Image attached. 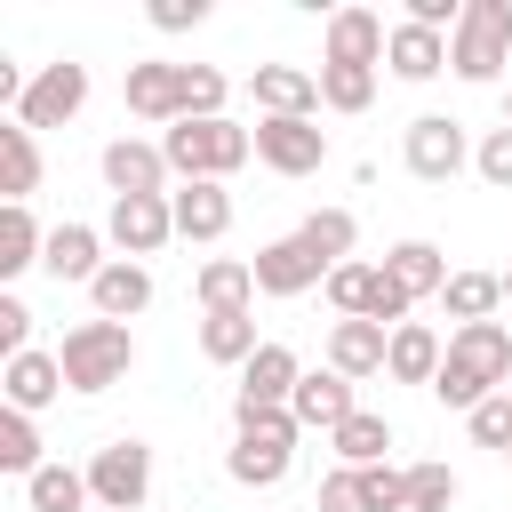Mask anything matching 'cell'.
Here are the masks:
<instances>
[{"mask_svg":"<svg viewBox=\"0 0 512 512\" xmlns=\"http://www.w3.org/2000/svg\"><path fill=\"white\" fill-rule=\"evenodd\" d=\"M80 104H88V64H72V56L64 64H40L32 88H24V104H16V128H32V136L40 128H64Z\"/></svg>","mask_w":512,"mask_h":512,"instance_id":"ba28073f","label":"cell"},{"mask_svg":"<svg viewBox=\"0 0 512 512\" xmlns=\"http://www.w3.org/2000/svg\"><path fill=\"white\" fill-rule=\"evenodd\" d=\"M296 240L336 272V264H352V240H360V224H352V208H312L304 224H296Z\"/></svg>","mask_w":512,"mask_h":512,"instance_id":"1f68e13d","label":"cell"},{"mask_svg":"<svg viewBox=\"0 0 512 512\" xmlns=\"http://www.w3.org/2000/svg\"><path fill=\"white\" fill-rule=\"evenodd\" d=\"M40 248H48V232L32 224V208H0V280L32 272V264H40Z\"/></svg>","mask_w":512,"mask_h":512,"instance_id":"d6a6232c","label":"cell"},{"mask_svg":"<svg viewBox=\"0 0 512 512\" xmlns=\"http://www.w3.org/2000/svg\"><path fill=\"white\" fill-rule=\"evenodd\" d=\"M192 296H200V312H248L256 304V264L248 256H216V264H200Z\"/></svg>","mask_w":512,"mask_h":512,"instance_id":"603a6c76","label":"cell"},{"mask_svg":"<svg viewBox=\"0 0 512 512\" xmlns=\"http://www.w3.org/2000/svg\"><path fill=\"white\" fill-rule=\"evenodd\" d=\"M144 16H152V32H192V24H208V0H152Z\"/></svg>","mask_w":512,"mask_h":512,"instance_id":"7bdbcfd3","label":"cell"},{"mask_svg":"<svg viewBox=\"0 0 512 512\" xmlns=\"http://www.w3.org/2000/svg\"><path fill=\"white\" fill-rule=\"evenodd\" d=\"M200 352H208L216 368H248V360L264 352L256 312H200Z\"/></svg>","mask_w":512,"mask_h":512,"instance_id":"cb8c5ba5","label":"cell"},{"mask_svg":"<svg viewBox=\"0 0 512 512\" xmlns=\"http://www.w3.org/2000/svg\"><path fill=\"white\" fill-rule=\"evenodd\" d=\"M248 96H256L264 120H312L320 112V72H304V64H256Z\"/></svg>","mask_w":512,"mask_h":512,"instance_id":"7c38bea8","label":"cell"},{"mask_svg":"<svg viewBox=\"0 0 512 512\" xmlns=\"http://www.w3.org/2000/svg\"><path fill=\"white\" fill-rule=\"evenodd\" d=\"M400 160H408V176H416V184H448V176L472 160L464 120H448V112H416V120H408V136H400Z\"/></svg>","mask_w":512,"mask_h":512,"instance_id":"52a82bcc","label":"cell"},{"mask_svg":"<svg viewBox=\"0 0 512 512\" xmlns=\"http://www.w3.org/2000/svg\"><path fill=\"white\" fill-rule=\"evenodd\" d=\"M248 264H256V296H304V288H328V264H320L296 232H288V240H264Z\"/></svg>","mask_w":512,"mask_h":512,"instance_id":"4fadbf2b","label":"cell"},{"mask_svg":"<svg viewBox=\"0 0 512 512\" xmlns=\"http://www.w3.org/2000/svg\"><path fill=\"white\" fill-rule=\"evenodd\" d=\"M392 80H440L448 72V32H424V24H392V48H384Z\"/></svg>","mask_w":512,"mask_h":512,"instance_id":"7402d4cb","label":"cell"},{"mask_svg":"<svg viewBox=\"0 0 512 512\" xmlns=\"http://www.w3.org/2000/svg\"><path fill=\"white\" fill-rule=\"evenodd\" d=\"M296 384H304V360H296L288 344H272V336H264V352L240 368V400H232V408H288V400H296Z\"/></svg>","mask_w":512,"mask_h":512,"instance_id":"2e32d148","label":"cell"},{"mask_svg":"<svg viewBox=\"0 0 512 512\" xmlns=\"http://www.w3.org/2000/svg\"><path fill=\"white\" fill-rule=\"evenodd\" d=\"M24 504H32V512H96L88 472H72V464H40V472L24 480Z\"/></svg>","mask_w":512,"mask_h":512,"instance_id":"4dcf8cb0","label":"cell"},{"mask_svg":"<svg viewBox=\"0 0 512 512\" xmlns=\"http://www.w3.org/2000/svg\"><path fill=\"white\" fill-rule=\"evenodd\" d=\"M0 472H16V480H32V472H40V432H32V416H24V408H8V416H0Z\"/></svg>","mask_w":512,"mask_h":512,"instance_id":"e575fe53","label":"cell"},{"mask_svg":"<svg viewBox=\"0 0 512 512\" xmlns=\"http://www.w3.org/2000/svg\"><path fill=\"white\" fill-rule=\"evenodd\" d=\"M440 352H448V344H440L424 320H400V328H392V352H384V376H392V384H432V376H440Z\"/></svg>","mask_w":512,"mask_h":512,"instance_id":"d4e9b609","label":"cell"},{"mask_svg":"<svg viewBox=\"0 0 512 512\" xmlns=\"http://www.w3.org/2000/svg\"><path fill=\"white\" fill-rule=\"evenodd\" d=\"M384 48H392V32H384L376 8H336L328 32H320V64H368V72H376Z\"/></svg>","mask_w":512,"mask_h":512,"instance_id":"5bb4252c","label":"cell"},{"mask_svg":"<svg viewBox=\"0 0 512 512\" xmlns=\"http://www.w3.org/2000/svg\"><path fill=\"white\" fill-rule=\"evenodd\" d=\"M320 104L328 112H368L376 104V72L368 64H320Z\"/></svg>","mask_w":512,"mask_h":512,"instance_id":"836d02e7","label":"cell"},{"mask_svg":"<svg viewBox=\"0 0 512 512\" xmlns=\"http://www.w3.org/2000/svg\"><path fill=\"white\" fill-rule=\"evenodd\" d=\"M328 448L344 456V472H368V464H384V448H392V424H384L376 408H352V416L328 432Z\"/></svg>","mask_w":512,"mask_h":512,"instance_id":"f1b7e54d","label":"cell"},{"mask_svg":"<svg viewBox=\"0 0 512 512\" xmlns=\"http://www.w3.org/2000/svg\"><path fill=\"white\" fill-rule=\"evenodd\" d=\"M448 504H456V472H448L440 456L408 464V512H448Z\"/></svg>","mask_w":512,"mask_h":512,"instance_id":"d590c367","label":"cell"},{"mask_svg":"<svg viewBox=\"0 0 512 512\" xmlns=\"http://www.w3.org/2000/svg\"><path fill=\"white\" fill-rule=\"evenodd\" d=\"M288 416H296L304 432H336V424L352 416V376H336V368H304V384H296Z\"/></svg>","mask_w":512,"mask_h":512,"instance_id":"ffe728a7","label":"cell"},{"mask_svg":"<svg viewBox=\"0 0 512 512\" xmlns=\"http://www.w3.org/2000/svg\"><path fill=\"white\" fill-rule=\"evenodd\" d=\"M504 304H512V272H504Z\"/></svg>","mask_w":512,"mask_h":512,"instance_id":"bcb514c9","label":"cell"},{"mask_svg":"<svg viewBox=\"0 0 512 512\" xmlns=\"http://www.w3.org/2000/svg\"><path fill=\"white\" fill-rule=\"evenodd\" d=\"M504 464H512V456H504Z\"/></svg>","mask_w":512,"mask_h":512,"instance_id":"7dc6e473","label":"cell"},{"mask_svg":"<svg viewBox=\"0 0 512 512\" xmlns=\"http://www.w3.org/2000/svg\"><path fill=\"white\" fill-rule=\"evenodd\" d=\"M256 160L272 176H312L328 160V128L320 120H256Z\"/></svg>","mask_w":512,"mask_h":512,"instance_id":"8fae6325","label":"cell"},{"mask_svg":"<svg viewBox=\"0 0 512 512\" xmlns=\"http://www.w3.org/2000/svg\"><path fill=\"white\" fill-rule=\"evenodd\" d=\"M320 512H368L360 472H328V480H320Z\"/></svg>","mask_w":512,"mask_h":512,"instance_id":"ee69618b","label":"cell"},{"mask_svg":"<svg viewBox=\"0 0 512 512\" xmlns=\"http://www.w3.org/2000/svg\"><path fill=\"white\" fill-rule=\"evenodd\" d=\"M384 352H392V328H376V320H336L328 328V368L336 376H384Z\"/></svg>","mask_w":512,"mask_h":512,"instance_id":"d6986e66","label":"cell"},{"mask_svg":"<svg viewBox=\"0 0 512 512\" xmlns=\"http://www.w3.org/2000/svg\"><path fill=\"white\" fill-rule=\"evenodd\" d=\"M0 352H8V360L32 352V304H24V296H0Z\"/></svg>","mask_w":512,"mask_h":512,"instance_id":"b9f144b4","label":"cell"},{"mask_svg":"<svg viewBox=\"0 0 512 512\" xmlns=\"http://www.w3.org/2000/svg\"><path fill=\"white\" fill-rule=\"evenodd\" d=\"M504 128H512V88H504Z\"/></svg>","mask_w":512,"mask_h":512,"instance_id":"f6af8a7d","label":"cell"},{"mask_svg":"<svg viewBox=\"0 0 512 512\" xmlns=\"http://www.w3.org/2000/svg\"><path fill=\"white\" fill-rule=\"evenodd\" d=\"M168 208H176V240H224L232 232V192L224 184H176Z\"/></svg>","mask_w":512,"mask_h":512,"instance_id":"44dd1931","label":"cell"},{"mask_svg":"<svg viewBox=\"0 0 512 512\" xmlns=\"http://www.w3.org/2000/svg\"><path fill=\"white\" fill-rule=\"evenodd\" d=\"M104 240L120 248V256H160L168 240H176V208H168V192H136V200H112V216H104Z\"/></svg>","mask_w":512,"mask_h":512,"instance_id":"9c48e42d","label":"cell"},{"mask_svg":"<svg viewBox=\"0 0 512 512\" xmlns=\"http://www.w3.org/2000/svg\"><path fill=\"white\" fill-rule=\"evenodd\" d=\"M160 152H168L176 184H224L240 160H256V128H240V120H176V128H160Z\"/></svg>","mask_w":512,"mask_h":512,"instance_id":"7a4b0ae2","label":"cell"},{"mask_svg":"<svg viewBox=\"0 0 512 512\" xmlns=\"http://www.w3.org/2000/svg\"><path fill=\"white\" fill-rule=\"evenodd\" d=\"M80 472H88L96 512H144V496H152V448L144 440H104Z\"/></svg>","mask_w":512,"mask_h":512,"instance_id":"8992f818","label":"cell"},{"mask_svg":"<svg viewBox=\"0 0 512 512\" xmlns=\"http://www.w3.org/2000/svg\"><path fill=\"white\" fill-rule=\"evenodd\" d=\"M464 424H472V440H480V448H496V456H512V392H496V400H480V408H472Z\"/></svg>","mask_w":512,"mask_h":512,"instance_id":"f35d334b","label":"cell"},{"mask_svg":"<svg viewBox=\"0 0 512 512\" xmlns=\"http://www.w3.org/2000/svg\"><path fill=\"white\" fill-rule=\"evenodd\" d=\"M472 168H480V184L512 192V128H488V136L472 144Z\"/></svg>","mask_w":512,"mask_h":512,"instance_id":"ab89813d","label":"cell"},{"mask_svg":"<svg viewBox=\"0 0 512 512\" xmlns=\"http://www.w3.org/2000/svg\"><path fill=\"white\" fill-rule=\"evenodd\" d=\"M360 488H368V512H408V472L400 464H368Z\"/></svg>","mask_w":512,"mask_h":512,"instance_id":"60d3db41","label":"cell"},{"mask_svg":"<svg viewBox=\"0 0 512 512\" xmlns=\"http://www.w3.org/2000/svg\"><path fill=\"white\" fill-rule=\"evenodd\" d=\"M376 272H384V264H360V256H352V264H336V272H328V304H336L344 320H360V312H368Z\"/></svg>","mask_w":512,"mask_h":512,"instance_id":"8d00e7d4","label":"cell"},{"mask_svg":"<svg viewBox=\"0 0 512 512\" xmlns=\"http://www.w3.org/2000/svg\"><path fill=\"white\" fill-rule=\"evenodd\" d=\"M120 104H128L136 120H160V128H176V120H184V64H168V56H144V64H128V80H120Z\"/></svg>","mask_w":512,"mask_h":512,"instance_id":"30bf717a","label":"cell"},{"mask_svg":"<svg viewBox=\"0 0 512 512\" xmlns=\"http://www.w3.org/2000/svg\"><path fill=\"white\" fill-rule=\"evenodd\" d=\"M104 184H112V200L168 192V152L144 144V136H112V144H104Z\"/></svg>","mask_w":512,"mask_h":512,"instance_id":"9a60e30c","label":"cell"},{"mask_svg":"<svg viewBox=\"0 0 512 512\" xmlns=\"http://www.w3.org/2000/svg\"><path fill=\"white\" fill-rule=\"evenodd\" d=\"M232 424H240V440L224 448V472L240 488H280L288 464H296V432L304 424L288 408H232Z\"/></svg>","mask_w":512,"mask_h":512,"instance_id":"3957f363","label":"cell"},{"mask_svg":"<svg viewBox=\"0 0 512 512\" xmlns=\"http://www.w3.org/2000/svg\"><path fill=\"white\" fill-rule=\"evenodd\" d=\"M496 392H512V328H504V320L456 328V336H448V352H440L432 400L472 416V408H480V400H496Z\"/></svg>","mask_w":512,"mask_h":512,"instance_id":"6da1fadb","label":"cell"},{"mask_svg":"<svg viewBox=\"0 0 512 512\" xmlns=\"http://www.w3.org/2000/svg\"><path fill=\"white\" fill-rule=\"evenodd\" d=\"M0 192H8V208H32V192H40V136L32 128H0Z\"/></svg>","mask_w":512,"mask_h":512,"instance_id":"4316f807","label":"cell"},{"mask_svg":"<svg viewBox=\"0 0 512 512\" xmlns=\"http://www.w3.org/2000/svg\"><path fill=\"white\" fill-rule=\"evenodd\" d=\"M88 304H96V320H136V312L152 304V272H144L136 256H112V264L88 280Z\"/></svg>","mask_w":512,"mask_h":512,"instance_id":"ac0fdd59","label":"cell"},{"mask_svg":"<svg viewBox=\"0 0 512 512\" xmlns=\"http://www.w3.org/2000/svg\"><path fill=\"white\" fill-rule=\"evenodd\" d=\"M56 392H72L56 352H16V360H8V408H24V416H32V408H48Z\"/></svg>","mask_w":512,"mask_h":512,"instance_id":"484cf974","label":"cell"},{"mask_svg":"<svg viewBox=\"0 0 512 512\" xmlns=\"http://www.w3.org/2000/svg\"><path fill=\"white\" fill-rule=\"evenodd\" d=\"M104 264H112V256H104V232H96V224H56L48 248H40V272H48V280H80V288H88Z\"/></svg>","mask_w":512,"mask_h":512,"instance_id":"e0dca14e","label":"cell"},{"mask_svg":"<svg viewBox=\"0 0 512 512\" xmlns=\"http://www.w3.org/2000/svg\"><path fill=\"white\" fill-rule=\"evenodd\" d=\"M56 360H64L72 392H112L136 368V336H128V320H80V328H64Z\"/></svg>","mask_w":512,"mask_h":512,"instance_id":"5b68a950","label":"cell"},{"mask_svg":"<svg viewBox=\"0 0 512 512\" xmlns=\"http://www.w3.org/2000/svg\"><path fill=\"white\" fill-rule=\"evenodd\" d=\"M184 120H224V72L216 64H184Z\"/></svg>","mask_w":512,"mask_h":512,"instance_id":"74e56055","label":"cell"},{"mask_svg":"<svg viewBox=\"0 0 512 512\" xmlns=\"http://www.w3.org/2000/svg\"><path fill=\"white\" fill-rule=\"evenodd\" d=\"M384 272H392L408 296H440V288H448V256H440L432 240H400V248H384Z\"/></svg>","mask_w":512,"mask_h":512,"instance_id":"f546056e","label":"cell"},{"mask_svg":"<svg viewBox=\"0 0 512 512\" xmlns=\"http://www.w3.org/2000/svg\"><path fill=\"white\" fill-rule=\"evenodd\" d=\"M440 304H448L456 328H480V320H496V304H504V272H448Z\"/></svg>","mask_w":512,"mask_h":512,"instance_id":"83f0119b","label":"cell"},{"mask_svg":"<svg viewBox=\"0 0 512 512\" xmlns=\"http://www.w3.org/2000/svg\"><path fill=\"white\" fill-rule=\"evenodd\" d=\"M512 64V0H464L456 32H448V72L472 88H496Z\"/></svg>","mask_w":512,"mask_h":512,"instance_id":"277c9868","label":"cell"}]
</instances>
